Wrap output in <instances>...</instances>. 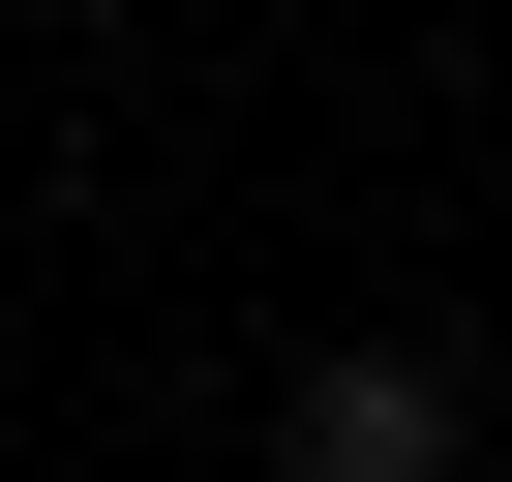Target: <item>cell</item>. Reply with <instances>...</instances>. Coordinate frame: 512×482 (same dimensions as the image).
Returning <instances> with one entry per match:
<instances>
[{"mask_svg": "<svg viewBox=\"0 0 512 482\" xmlns=\"http://www.w3.org/2000/svg\"><path fill=\"white\" fill-rule=\"evenodd\" d=\"M302 482H452V362L422 332H362V362H302V422H272Z\"/></svg>", "mask_w": 512, "mask_h": 482, "instance_id": "1", "label": "cell"}]
</instances>
